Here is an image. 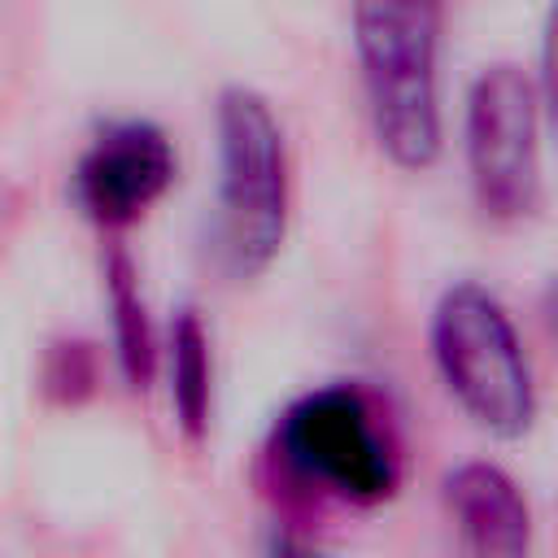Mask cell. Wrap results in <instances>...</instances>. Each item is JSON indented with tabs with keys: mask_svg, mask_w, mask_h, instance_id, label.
<instances>
[{
	"mask_svg": "<svg viewBox=\"0 0 558 558\" xmlns=\"http://www.w3.org/2000/svg\"><path fill=\"white\" fill-rule=\"evenodd\" d=\"M353 52L379 153L397 170H427L440 157V9L357 4Z\"/></svg>",
	"mask_w": 558,
	"mask_h": 558,
	"instance_id": "obj_1",
	"label": "cell"
},
{
	"mask_svg": "<svg viewBox=\"0 0 558 558\" xmlns=\"http://www.w3.org/2000/svg\"><path fill=\"white\" fill-rule=\"evenodd\" d=\"M288 235V144L270 100L253 87L218 96L214 248L227 275H262Z\"/></svg>",
	"mask_w": 558,
	"mask_h": 558,
	"instance_id": "obj_2",
	"label": "cell"
},
{
	"mask_svg": "<svg viewBox=\"0 0 558 558\" xmlns=\"http://www.w3.org/2000/svg\"><path fill=\"white\" fill-rule=\"evenodd\" d=\"M432 362L449 397L493 436L514 440L536 418V384L506 305L475 279H458L432 310Z\"/></svg>",
	"mask_w": 558,
	"mask_h": 558,
	"instance_id": "obj_3",
	"label": "cell"
},
{
	"mask_svg": "<svg viewBox=\"0 0 558 558\" xmlns=\"http://www.w3.org/2000/svg\"><path fill=\"white\" fill-rule=\"evenodd\" d=\"M275 453L296 480L353 506H379L397 493L388 427L357 384H323L296 397L275 427Z\"/></svg>",
	"mask_w": 558,
	"mask_h": 558,
	"instance_id": "obj_4",
	"label": "cell"
},
{
	"mask_svg": "<svg viewBox=\"0 0 558 558\" xmlns=\"http://www.w3.org/2000/svg\"><path fill=\"white\" fill-rule=\"evenodd\" d=\"M541 100L514 61L475 74L462 113V153L471 196L484 218L514 222L541 201Z\"/></svg>",
	"mask_w": 558,
	"mask_h": 558,
	"instance_id": "obj_5",
	"label": "cell"
},
{
	"mask_svg": "<svg viewBox=\"0 0 558 558\" xmlns=\"http://www.w3.org/2000/svg\"><path fill=\"white\" fill-rule=\"evenodd\" d=\"M179 157L161 126L153 122H113L105 126L74 166V205L87 222L122 231L140 222L174 183Z\"/></svg>",
	"mask_w": 558,
	"mask_h": 558,
	"instance_id": "obj_6",
	"label": "cell"
},
{
	"mask_svg": "<svg viewBox=\"0 0 558 558\" xmlns=\"http://www.w3.org/2000/svg\"><path fill=\"white\" fill-rule=\"evenodd\" d=\"M445 510L453 519L462 558H527L532 510L523 488L497 462H462L445 475Z\"/></svg>",
	"mask_w": 558,
	"mask_h": 558,
	"instance_id": "obj_7",
	"label": "cell"
},
{
	"mask_svg": "<svg viewBox=\"0 0 558 558\" xmlns=\"http://www.w3.org/2000/svg\"><path fill=\"white\" fill-rule=\"evenodd\" d=\"M166 371H170V410L183 436L201 440L209 432V410H214V357H209V331L196 310L174 314Z\"/></svg>",
	"mask_w": 558,
	"mask_h": 558,
	"instance_id": "obj_8",
	"label": "cell"
},
{
	"mask_svg": "<svg viewBox=\"0 0 558 558\" xmlns=\"http://www.w3.org/2000/svg\"><path fill=\"white\" fill-rule=\"evenodd\" d=\"M105 305H109V323H113V357H118L126 388H148L153 371H157V336L148 323L140 275L122 248H113L105 262Z\"/></svg>",
	"mask_w": 558,
	"mask_h": 558,
	"instance_id": "obj_9",
	"label": "cell"
},
{
	"mask_svg": "<svg viewBox=\"0 0 558 558\" xmlns=\"http://www.w3.org/2000/svg\"><path fill=\"white\" fill-rule=\"evenodd\" d=\"M536 100H541V122L558 144V4L545 17L541 35V78H536Z\"/></svg>",
	"mask_w": 558,
	"mask_h": 558,
	"instance_id": "obj_10",
	"label": "cell"
},
{
	"mask_svg": "<svg viewBox=\"0 0 558 558\" xmlns=\"http://www.w3.org/2000/svg\"><path fill=\"white\" fill-rule=\"evenodd\" d=\"M270 558H327V554H318V549H305V545H296V541L279 536V541H270Z\"/></svg>",
	"mask_w": 558,
	"mask_h": 558,
	"instance_id": "obj_11",
	"label": "cell"
}]
</instances>
